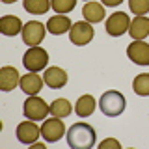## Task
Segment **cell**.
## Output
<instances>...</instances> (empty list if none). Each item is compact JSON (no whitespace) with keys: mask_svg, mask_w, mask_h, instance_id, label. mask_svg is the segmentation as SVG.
Segmentation results:
<instances>
[{"mask_svg":"<svg viewBox=\"0 0 149 149\" xmlns=\"http://www.w3.org/2000/svg\"><path fill=\"white\" fill-rule=\"evenodd\" d=\"M101 112L108 118H118L125 112V106H127V101H125V95L119 93L118 90H108L102 93L101 101H99Z\"/></svg>","mask_w":149,"mask_h":149,"instance_id":"obj_2","label":"cell"},{"mask_svg":"<svg viewBox=\"0 0 149 149\" xmlns=\"http://www.w3.org/2000/svg\"><path fill=\"white\" fill-rule=\"evenodd\" d=\"M21 84V77L19 71L13 65H4L0 69V90L2 91H11Z\"/></svg>","mask_w":149,"mask_h":149,"instance_id":"obj_12","label":"cell"},{"mask_svg":"<svg viewBox=\"0 0 149 149\" xmlns=\"http://www.w3.org/2000/svg\"><path fill=\"white\" fill-rule=\"evenodd\" d=\"M99 149H121V143L116 138H106L99 143Z\"/></svg>","mask_w":149,"mask_h":149,"instance_id":"obj_24","label":"cell"},{"mask_svg":"<svg viewBox=\"0 0 149 149\" xmlns=\"http://www.w3.org/2000/svg\"><path fill=\"white\" fill-rule=\"evenodd\" d=\"M71 26H73V22L67 15H54L47 21V30L54 36H62L65 32H69Z\"/></svg>","mask_w":149,"mask_h":149,"instance_id":"obj_16","label":"cell"},{"mask_svg":"<svg viewBox=\"0 0 149 149\" xmlns=\"http://www.w3.org/2000/svg\"><path fill=\"white\" fill-rule=\"evenodd\" d=\"M95 99H93V95H82L78 97V101L74 102V112H77L78 118H90V116L95 112Z\"/></svg>","mask_w":149,"mask_h":149,"instance_id":"obj_18","label":"cell"},{"mask_svg":"<svg viewBox=\"0 0 149 149\" xmlns=\"http://www.w3.org/2000/svg\"><path fill=\"white\" fill-rule=\"evenodd\" d=\"M132 91L140 97H149V73H140L134 77Z\"/></svg>","mask_w":149,"mask_h":149,"instance_id":"obj_21","label":"cell"},{"mask_svg":"<svg viewBox=\"0 0 149 149\" xmlns=\"http://www.w3.org/2000/svg\"><path fill=\"white\" fill-rule=\"evenodd\" d=\"M32 147H36V149H47V147H45V143H39V142L32 143Z\"/></svg>","mask_w":149,"mask_h":149,"instance_id":"obj_26","label":"cell"},{"mask_svg":"<svg viewBox=\"0 0 149 149\" xmlns=\"http://www.w3.org/2000/svg\"><path fill=\"white\" fill-rule=\"evenodd\" d=\"M127 56L136 65H149V43L132 39V43L127 47Z\"/></svg>","mask_w":149,"mask_h":149,"instance_id":"obj_10","label":"cell"},{"mask_svg":"<svg viewBox=\"0 0 149 149\" xmlns=\"http://www.w3.org/2000/svg\"><path fill=\"white\" fill-rule=\"evenodd\" d=\"M121 2H123V0H101V4H102V6H110V8H116V6H119V4Z\"/></svg>","mask_w":149,"mask_h":149,"instance_id":"obj_25","label":"cell"},{"mask_svg":"<svg viewBox=\"0 0 149 149\" xmlns=\"http://www.w3.org/2000/svg\"><path fill=\"white\" fill-rule=\"evenodd\" d=\"M22 21L15 15H4L0 19V32H2L4 36H17L22 32Z\"/></svg>","mask_w":149,"mask_h":149,"instance_id":"obj_17","label":"cell"},{"mask_svg":"<svg viewBox=\"0 0 149 149\" xmlns=\"http://www.w3.org/2000/svg\"><path fill=\"white\" fill-rule=\"evenodd\" d=\"M93 36H95V30H93L91 22H88V21L74 22L71 26V30H69V39H71V43L77 45V47L88 45L93 39Z\"/></svg>","mask_w":149,"mask_h":149,"instance_id":"obj_5","label":"cell"},{"mask_svg":"<svg viewBox=\"0 0 149 149\" xmlns=\"http://www.w3.org/2000/svg\"><path fill=\"white\" fill-rule=\"evenodd\" d=\"M47 63H49V52L39 45L30 47L24 52V56H22V65H24V69L30 71V73L43 71L47 67Z\"/></svg>","mask_w":149,"mask_h":149,"instance_id":"obj_3","label":"cell"},{"mask_svg":"<svg viewBox=\"0 0 149 149\" xmlns=\"http://www.w3.org/2000/svg\"><path fill=\"white\" fill-rule=\"evenodd\" d=\"M129 34H130L132 39L143 41L149 36V17H146V15H136L132 21H130Z\"/></svg>","mask_w":149,"mask_h":149,"instance_id":"obj_14","label":"cell"},{"mask_svg":"<svg viewBox=\"0 0 149 149\" xmlns=\"http://www.w3.org/2000/svg\"><path fill=\"white\" fill-rule=\"evenodd\" d=\"M106 34L112 36V37H121L123 34L129 32V26H130V19L127 13L123 11H116L106 19Z\"/></svg>","mask_w":149,"mask_h":149,"instance_id":"obj_6","label":"cell"},{"mask_svg":"<svg viewBox=\"0 0 149 149\" xmlns=\"http://www.w3.org/2000/svg\"><path fill=\"white\" fill-rule=\"evenodd\" d=\"M45 86H49L50 90H60L67 84V73L62 67H47L43 73Z\"/></svg>","mask_w":149,"mask_h":149,"instance_id":"obj_11","label":"cell"},{"mask_svg":"<svg viewBox=\"0 0 149 149\" xmlns=\"http://www.w3.org/2000/svg\"><path fill=\"white\" fill-rule=\"evenodd\" d=\"M63 134H65V125L62 118H54L52 116V119H45L43 125H41V136H43L47 143L58 142Z\"/></svg>","mask_w":149,"mask_h":149,"instance_id":"obj_8","label":"cell"},{"mask_svg":"<svg viewBox=\"0 0 149 149\" xmlns=\"http://www.w3.org/2000/svg\"><path fill=\"white\" fill-rule=\"evenodd\" d=\"M129 9L134 15H147L149 13V0H129Z\"/></svg>","mask_w":149,"mask_h":149,"instance_id":"obj_23","label":"cell"},{"mask_svg":"<svg viewBox=\"0 0 149 149\" xmlns=\"http://www.w3.org/2000/svg\"><path fill=\"white\" fill-rule=\"evenodd\" d=\"M65 136H67L69 147H73V149H91L97 143L95 129L91 125L84 123V121L71 125Z\"/></svg>","mask_w":149,"mask_h":149,"instance_id":"obj_1","label":"cell"},{"mask_svg":"<svg viewBox=\"0 0 149 149\" xmlns=\"http://www.w3.org/2000/svg\"><path fill=\"white\" fill-rule=\"evenodd\" d=\"M86 2H91V0H86Z\"/></svg>","mask_w":149,"mask_h":149,"instance_id":"obj_28","label":"cell"},{"mask_svg":"<svg viewBox=\"0 0 149 149\" xmlns=\"http://www.w3.org/2000/svg\"><path fill=\"white\" fill-rule=\"evenodd\" d=\"M104 6H102L101 2H86L82 8V17L84 21L91 22V24H95V22H101L102 19H104Z\"/></svg>","mask_w":149,"mask_h":149,"instance_id":"obj_15","label":"cell"},{"mask_svg":"<svg viewBox=\"0 0 149 149\" xmlns=\"http://www.w3.org/2000/svg\"><path fill=\"white\" fill-rule=\"evenodd\" d=\"M45 24L39 21H28L24 28H22L21 36H22V41H24V45L28 47H36V45H41V41L45 39Z\"/></svg>","mask_w":149,"mask_h":149,"instance_id":"obj_7","label":"cell"},{"mask_svg":"<svg viewBox=\"0 0 149 149\" xmlns=\"http://www.w3.org/2000/svg\"><path fill=\"white\" fill-rule=\"evenodd\" d=\"M43 77H39L37 73H30L28 71L26 74H22L21 77V90L26 93V95H37V93L41 91V88H43Z\"/></svg>","mask_w":149,"mask_h":149,"instance_id":"obj_13","label":"cell"},{"mask_svg":"<svg viewBox=\"0 0 149 149\" xmlns=\"http://www.w3.org/2000/svg\"><path fill=\"white\" fill-rule=\"evenodd\" d=\"M17 140L24 146H32V143L37 142V138L41 136V127H37L36 121L28 119V121H22V123L17 125Z\"/></svg>","mask_w":149,"mask_h":149,"instance_id":"obj_9","label":"cell"},{"mask_svg":"<svg viewBox=\"0 0 149 149\" xmlns=\"http://www.w3.org/2000/svg\"><path fill=\"white\" fill-rule=\"evenodd\" d=\"M22 114L26 119L32 121H45L47 114H50V106L41 99L39 95H28V99L22 104Z\"/></svg>","mask_w":149,"mask_h":149,"instance_id":"obj_4","label":"cell"},{"mask_svg":"<svg viewBox=\"0 0 149 149\" xmlns=\"http://www.w3.org/2000/svg\"><path fill=\"white\" fill-rule=\"evenodd\" d=\"M4 4H13V2H17V0H2Z\"/></svg>","mask_w":149,"mask_h":149,"instance_id":"obj_27","label":"cell"},{"mask_svg":"<svg viewBox=\"0 0 149 149\" xmlns=\"http://www.w3.org/2000/svg\"><path fill=\"white\" fill-rule=\"evenodd\" d=\"M22 8L32 15H43L52 6H50V0H22Z\"/></svg>","mask_w":149,"mask_h":149,"instance_id":"obj_19","label":"cell"},{"mask_svg":"<svg viewBox=\"0 0 149 149\" xmlns=\"http://www.w3.org/2000/svg\"><path fill=\"white\" fill-rule=\"evenodd\" d=\"M73 112V104L69 102L67 99H54L50 102V114L54 118H67L69 114Z\"/></svg>","mask_w":149,"mask_h":149,"instance_id":"obj_20","label":"cell"},{"mask_svg":"<svg viewBox=\"0 0 149 149\" xmlns=\"http://www.w3.org/2000/svg\"><path fill=\"white\" fill-rule=\"evenodd\" d=\"M50 6L58 15H65V13H71L74 9L77 0H50Z\"/></svg>","mask_w":149,"mask_h":149,"instance_id":"obj_22","label":"cell"}]
</instances>
